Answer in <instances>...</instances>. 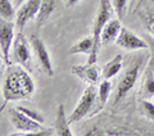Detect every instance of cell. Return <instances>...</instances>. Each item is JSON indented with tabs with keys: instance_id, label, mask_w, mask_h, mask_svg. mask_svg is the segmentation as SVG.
<instances>
[{
	"instance_id": "1",
	"label": "cell",
	"mask_w": 154,
	"mask_h": 136,
	"mask_svg": "<svg viewBox=\"0 0 154 136\" xmlns=\"http://www.w3.org/2000/svg\"><path fill=\"white\" fill-rule=\"evenodd\" d=\"M35 90V84L23 66H9L3 82V96L5 104L28 98Z\"/></svg>"
},
{
	"instance_id": "2",
	"label": "cell",
	"mask_w": 154,
	"mask_h": 136,
	"mask_svg": "<svg viewBox=\"0 0 154 136\" xmlns=\"http://www.w3.org/2000/svg\"><path fill=\"white\" fill-rule=\"evenodd\" d=\"M146 57H148L146 53H143V54H134L132 57H130V60L127 62V67L123 72L121 80L118 82L114 96H113V104L114 105L121 103V100L135 86V84H136V81H137L139 73H140L144 63H145Z\"/></svg>"
},
{
	"instance_id": "3",
	"label": "cell",
	"mask_w": 154,
	"mask_h": 136,
	"mask_svg": "<svg viewBox=\"0 0 154 136\" xmlns=\"http://www.w3.org/2000/svg\"><path fill=\"white\" fill-rule=\"evenodd\" d=\"M113 5L109 0H100V7L98 14H96L95 22H94V28H93V39L95 42V53L99 55V49H100V44H102V31L104 26L110 21L113 13Z\"/></svg>"
},
{
	"instance_id": "4",
	"label": "cell",
	"mask_w": 154,
	"mask_h": 136,
	"mask_svg": "<svg viewBox=\"0 0 154 136\" xmlns=\"http://www.w3.org/2000/svg\"><path fill=\"white\" fill-rule=\"evenodd\" d=\"M96 98H98V90H96L95 85H90L86 87L84 90V94L81 96L80 101H79V104H77V107L68 117L69 123L79 122L85 116H88L89 112L93 109V107L96 101Z\"/></svg>"
},
{
	"instance_id": "5",
	"label": "cell",
	"mask_w": 154,
	"mask_h": 136,
	"mask_svg": "<svg viewBox=\"0 0 154 136\" xmlns=\"http://www.w3.org/2000/svg\"><path fill=\"white\" fill-rule=\"evenodd\" d=\"M9 119H11L12 125L14 126V128L21 131L23 134H31V135H40L42 128V123H38L37 121L30 118L25 113H22L21 110H18L17 108L9 109Z\"/></svg>"
},
{
	"instance_id": "6",
	"label": "cell",
	"mask_w": 154,
	"mask_h": 136,
	"mask_svg": "<svg viewBox=\"0 0 154 136\" xmlns=\"http://www.w3.org/2000/svg\"><path fill=\"white\" fill-rule=\"evenodd\" d=\"M116 44L126 50H145L149 48V44L146 41H144L143 39L136 36L134 32H131L127 28L122 27L119 31L117 39H116Z\"/></svg>"
},
{
	"instance_id": "7",
	"label": "cell",
	"mask_w": 154,
	"mask_h": 136,
	"mask_svg": "<svg viewBox=\"0 0 154 136\" xmlns=\"http://www.w3.org/2000/svg\"><path fill=\"white\" fill-rule=\"evenodd\" d=\"M13 23L11 21L2 19L0 21V46H2V54L5 64L11 66V59H9V51L14 37V28Z\"/></svg>"
},
{
	"instance_id": "8",
	"label": "cell",
	"mask_w": 154,
	"mask_h": 136,
	"mask_svg": "<svg viewBox=\"0 0 154 136\" xmlns=\"http://www.w3.org/2000/svg\"><path fill=\"white\" fill-rule=\"evenodd\" d=\"M30 41H31V45L33 48V51H35V54L37 57L38 63H40L41 68L44 70V72H45L48 76L53 77V76H54V71H53L50 57H49V53H48V50H46L45 44L42 42V40L37 35H31Z\"/></svg>"
},
{
	"instance_id": "9",
	"label": "cell",
	"mask_w": 154,
	"mask_h": 136,
	"mask_svg": "<svg viewBox=\"0 0 154 136\" xmlns=\"http://www.w3.org/2000/svg\"><path fill=\"white\" fill-rule=\"evenodd\" d=\"M40 5H41V0H27V2L19 8V11L16 16V26L19 32L23 30V27L26 26V23L30 21V19L37 16Z\"/></svg>"
},
{
	"instance_id": "10",
	"label": "cell",
	"mask_w": 154,
	"mask_h": 136,
	"mask_svg": "<svg viewBox=\"0 0 154 136\" xmlns=\"http://www.w3.org/2000/svg\"><path fill=\"white\" fill-rule=\"evenodd\" d=\"M14 59H16L19 64L23 66L25 68H30L31 66V53L30 48H28V42L26 40V37L19 32V35L17 36L16 41H14Z\"/></svg>"
},
{
	"instance_id": "11",
	"label": "cell",
	"mask_w": 154,
	"mask_h": 136,
	"mask_svg": "<svg viewBox=\"0 0 154 136\" xmlns=\"http://www.w3.org/2000/svg\"><path fill=\"white\" fill-rule=\"evenodd\" d=\"M68 54L73 55V54H88L89 59L88 63L89 64H94L98 60V54L95 53V42L93 36H88L82 39L81 41L75 44L73 46L68 50Z\"/></svg>"
},
{
	"instance_id": "12",
	"label": "cell",
	"mask_w": 154,
	"mask_h": 136,
	"mask_svg": "<svg viewBox=\"0 0 154 136\" xmlns=\"http://www.w3.org/2000/svg\"><path fill=\"white\" fill-rule=\"evenodd\" d=\"M72 73L79 76L81 80L85 82H89L90 85L98 84L100 80V70L95 64H85V66H75L72 68Z\"/></svg>"
},
{
	"instance_id": "13",
	"label": "cell",
	"mask_w": 154,
	"mask_h": 136,
	"mask_svg": "<svg viewBox=\"0 0 154 136\" xmlns=\"http://www.w3.org/2000/svg\"><path fill=\"white\" fill-rule=\"evenodd\" d=\"M121 28V19H110L102 31V45H108L116 41Z\"/></svg>"
},
{
	"instance_id": "14",
	"label": "cell",
	"mask_w": 154,
	"mask_h": 136,
	"mask_svg": "<svg viewBox=\"0 0 154 136\" xmlns=\"http://www.w3.org/2000/svg\"><path fill=\"white\" fill-rule=\"evenodd\" d=\"M59 3V0H41V5L38 9V13L36 16V26L37 28H41L44 23L49 19L51 13L55 11V8Z\"/></svg>"
},
{
	"instance_id": "15",
	"label": "cell",
	"mask_w": 154,
	"mask_h": 136,
	"mask_svg": "<svg viewBox=\"0 0 154 136\" xmlns=\"http://www.w3.org/2000/svg\"><path fill=\"white\" fill-rule=\"evenodd\" d=\"M69 121L66 117L64 113V107L63 104H59L58 107V112H57V118H55V134L58 136H71L72 132L69 130Z\"/></svg>"
},
{
	"instance_id": "16",
	"label": "cell",
	"mask_w": 154,
	"mask_h": 136,
	"mask_svg": "<svg viewBox=\"0 0 154 136\" xmlns=\"http://www.w3.org/2000/svg\"><path fill=\"white\" fill-rule=\"evenodd\" d=\"M122 60H123V57L121 54H118V55H116L112 60L105 63V64L102 67V77L103 79L109 80L117 75L122 68Z\"/></svg>"
},
{
	"instance_id": "17",
	"label": "cell",
	"mask_w": 154,
	"mask_h": 136,
	"mask_svg": "<svg viewBox=\"0 0 154 136\" xmlns=\"http://www.w3.org/2000/svg\"><path fill=\"white\" fill-rule=\"evenodd\" d=\"M110 90H112V84L109 82V80H103L102 82H100L99 90H98V99H99L98 110H100L105 104H107Z\"/></svg>"
},
{
	"instance_id": "18",
	"label": "cell",
	"mask_w": 154,
	"mask_h": 136,
	"mask_svg": "<svg viewBox=\"0 0 154 136\" xmlns=\"http://www.w3.org/2000/svg\"><path fill=\"white\" fill-rule=\"evenodd\" d=\"M143 93L146 98L154 96V73L150 67L146 71L145 79H144V82H143Z\"/></svg>"
},
{
	"instance_id": "19",
	"label": "cell",
	"mask_w": 154,
	"mask_h": 136,
	"mask_svg": "<svg viewBox=\"0 0 154 136\" xmlns=\"http://www.w3.org/2000/svg\"><path fill=\"white\" fill-rule=\"evenodd\" d=\"M0 16H2V19H5V21H12L16 16L14 7L9 0H0Z\"/></svg>"
},
{
	"instance_id": "20",
	"label": "cell",
	"mask_w": 154,
	"mask_h": 136,
	"mask_svg": "<svg viewBox=\"0 0 154 136\" xmlns=\"http://www.w3.org/2000/svg\"><path fill=\"white\" fill-rule=\"evenodd\" d=\"M112 5L116 14H117L118 19H122L126 14V9H127V0H112Z\"/></svg>"
},
{
	"instance_id": "21",
	"label": "cell",
	"mask_w": 154,
	"mask_h": 136,
	"mask_svg": "<svg viewBox=\"0 0 154 136\" xmlns=\"http://www.w3.org/2000/svg\"><path fill=\"white\" fill-rule=\"evenodd\" d=\"M16 108H17L18 110H21L22 113H25L26 116H28L30 118L37 121L38 123H44V116H42V114L40 113V112H37V110H35V109L26 108V107H21V105L16 107Z\"/></svg>"
},
{
	"instance_id": "22",
	"label": "cell",
	"mask_w": 154,
	"mask_h": 136,
	"mask_svg": "<svg viewBox=\"0 0 154 136\" xmlns=\"http://www.w3.org/2000/svg\"><path fill=\"white\" fill-rule=\"evenodd\" d=\"M141 108H143L146 117L154 121V103H150V101H148V100H143L141 101Z\"/></svg>"
},
{
	"instance_id": "23",
	"label": "cell",
	"mask_w": 154,
	"mask_h": 136,
	"mask_svg": "<svg viewBox=\"0 0 154 136\" xmlns=\"http://www.w3.org/2000/svg\"><path fill=\"white\" fill-rule=\"evenodd\" d=\"M148 30H149V32L152 33V35L154 36V16H150L149 17V19H148Z\"/></svg>"
},
{
	"instance_id": "24",
	"label": "cell",
	"mask_w": 154,
	"mask_h": 136,
	"mask_svg": "<svg viewBox=\"0 0 154 136\" xmlns=\"http://www.w3.org/2000/svg\"><path fill=\"white\" fill-rule=\"evenodd\" d=\"M148 44H149V48H150V50L154 55V37H149L148 39Z\"/></svg>"
},
{
	"instance_id": "25",
	"label": "cell",
	"mask_w": 154,
	"mask_h": 136,
	"mask_svg": "<svg viewBox=\"0 0 154 136\" xmlns=\"http://www.w3.org/2000/svg\"><path fill=\"white\" fill-rule=\"evenodd\" d=\"M79 2H80V0H67V7H73Z\"/></svg>"
},
{
	"instance_id": "26",
	"label": "cell",
	"mask_w": 154,
	"mask_h": 136,
	"mask_svg": "<svg viewBox=\"0 0 154 136\" xmlns=\"http://www.w3.org/2000/svg\"><path fill=\"white\" fill-rule=\"evenodd\" d=\"M26 0H14V7H21Z\"/></svg>"
},
{
	"instance_id": "27",
	"label": "cell",
	"mask_w": 154,
	"mask_h": 136,
	"mask_svg": "<svg viewBox=\"0 0 154 136\" xmlns=\"http://www.w3.org/2000/svg\"><path fill=\"white\" fill-rule=\"evenodd\" d=\"M149 67L152 68V71H153V73H154V60L150 62V64H149Z\"/></svg>"
}]
</instances>
